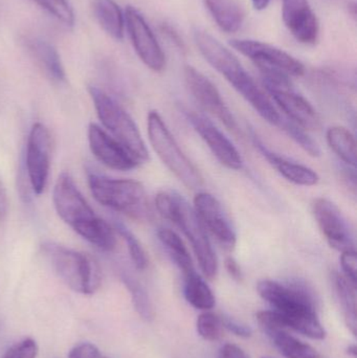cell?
<instances>
[{
  "label": "cell",
  "instance_id": "29",
  "mask_svg": "<svg viewBox=\"0 0 357 358\" xmlns=\"http://www.w3.org/2000/svg\"><path fill=\"white\" fill-rule=\"evenodd\" d=\"M279 127L282 128L283 131L298 145L301 147L306 153L312 157H319L321 155V149L318 143L306 132L304 128L291 122V120H281Z\"/></svg>",
  "mask_w": 357,
  "mask_h": 358
},
{
  "label": "cell",
  "instance_id": "39",
  "mask_svg": "<svg viewBox=\"0 0 357 358\" xmlns=\"http://www.w3.org/2000/svg\"><path fill=\"white\" fill-rule=\"evenodd\" d=\"M224 266H226L228 275H230L231 278H233L235 281H241V280H242V271H241L238 262H237L233 257L226 258Z\"/></svg>",
  "mask_w": 357,
  "mask_h": 358
},
{
  "label": "cell",
  "instance_id": "10",
  "mask_svg": "<svg viewBox=\"0 0 357 358\" xmlns=\"http://www.w3.org/2000/svg\"><path fill=\"white\" fill-rule=\"evenodd\" d=\"M52 142L48 128L41 123H36L29 131L27 138L25 169L27 178L34 193H43L48 185L50 168Z\"/></svg>",
  "mask_w": 357,
  "mask_h": 358
},
{
  "label": "cell",
  "instance_id": "21",
  "mask_svg": "<svg viewBox=\"0 0 357 358\" xmlns=\"http://www.w3.org/2000/svg\"><path fill=\"white\" fill-rule=\"evenodd\" d=\"M218 27L228 34L236 33L245 21V10L238 0H203Z\"/></svg>",
  "mask_w": 357,
  "mask_h": 358
},
{
  "label": "cell",
  "instance_id": "28",
  "mask_svg": "<svg viewBox=\"0 0 357 358\" xmlns=\"http://www.w3.org/2000/svg\"><path fill=\"white\" fill-rule=\"evenodd\" d=\"M121 278L131 296L132 303H133L136 313L145 321H151L154 317V313H153L152 304H151L146 289L143 287L142 284L136 278L132 277L128 273H122Z\"/></svg>",
  "mask_w": 357,
  "mask_h": 358
},
{
  "label": "cell",
  "instance_id": "38",
  "mask_svg": "<svg viewBox=\"0 0 357 358\" xmlns=\"http://www.w3.org/2000/svg\"><path fill=\"white\" fill-rule=\"evenodd\" d=\"M8 215V197L6 185L0 178V225L3 224Z\"/></svg>",
  "mask_w": 357,
  "mask_h": 358
},
{
  "label": "cell",
  "instance_id": "11",
  "mask_svg": "<svg viewBox=\"0 0 357 358\" xmlns=\"http://www.w3.org/2000/svg\"><path fill=\"white\" fill-rule=\"evenodd\" d=\"M184 77L189 92L199 106L219 120L228 129L236 131L238 128L236 119L226 106L219 90L214 85L213 82L191 65L184 67Z\"/></svg>",
  "mask_w": 357,
  "mask_h": 358
},
{
  "label": "cell",
  "instance_id": "16",
  "mask_svg": "<svg viewBox=\"0 0 357 358\" xmlns=\"http://www.w3.org/2000/svg\"><path fill=\"white\" fill-rule=\"evenodd\" d=\"M184 115L222 166L235 171L242 168V157L236 147L211 121L195 111H184Z\"/></svg>",
  "mask_w": 357,
  "mask_h": 358
},
{
  "label": "cell",
  "instance_id": "35",
  "mask_svg": "<svg viewBox=\"0 0 357 358\" xmlns=\"http://www.w3.org/2000/svg\"><path fill=\"white\" fill-rule=\"evenodd\" d=\"M68 358H109L103 355L98 347L90 343H83L71 349Z\"/></svg>",
  "mask_w": 357,
  "mask_h": 358
},
{
  "label": "cell",
  "instance_id": "12",
  "mask_svg": "<svg viewBox=\"0 0 357 358\" xmlns=\"http://www.w3.org/2000/svg\"><path fill=\"white\" fill-rule=\"evenodd\" d=\"M125 21L128 33L138 58L151 71L161 73L166 66V56L154 33L140 10L127 6Z\"/></svg>",
  "mask_w": 357,
  "mask_h": 358
},
{
  "label": "cell",
  "instance_id": "37",
  "mask_svg": "<svg viewBox=\"0 0 357 358\" xmlns=\"http://www.w3.org/2000/svg\"><path fill=\"white\" fill-rule=\"evenodd\" d=\"M218 358H251L236 345L226 344L220 349Z\"/></svg>",
  "mask_w": 357,
  "mask_h": 358
},
{
  "label": "cell",
  "instance_id": "32",
  "mask_svg": "<svg viewBox=\"0 0 357 358\" xmlns=\"http://www.w3.org/2000/svg\"><path fill=\"white\" fill-rule=\"evenodd\" d=\"M34 1L66 27H71L75 24V13L67 0H34Z\"/></svg>",
  "mask_w": 357,
  "mask_h": 358
},
{
  "label": "cell",
  "instance_id": "41",
  "mask_svg": "<svg viewBox=\"0 0 357 358\" xmlns=\"http://www.w3.org/2000/svg\"><path fill=\"white\" fill-rule=\"evenodd\" d=\"M348 355H351L352 357L356 358L357 355L356 346V345H351L349 348L347 349Z\"/></svg>",
  "mask_w": 357,
  "mask_h": 358
},
{
  "label": "cell",
  "instance_id": "1",
  "mask_svg": "<svg viewBox=\"0 0 357 358\" xmlns=\"http://www.w3.org/2000/svg\"><path fill=\"white\" fill-rule=\"evenodd\" d=\"M194 39L203 58L249 103L260 117L272 125L279 126L282 117L276 106L245 71L237 57L207 31L196 29Z\"/></svg>",
  "mask_w": 357,
  "mask_h": 358
},
{
  "label": "cell",
  "instance_id": "30",
  "mask_svg": "<svg viewBox=\"0 0 357 358\" xmlns=\"http://www.w3.org/2000/svg\"><path fill=\"white\" fill-rule=\"evenodd\" d=\"M113 229H115V233L119 234L127 244L130 258H131L132 263H133L136 268L138 271H145L148 266V258H147L146 252H145L138 238L133 235L132 231H129V229H127L123 223L119 222V221H115Z\"/></svg>",
  "mask_w": 357,
  "mask_h": 358
},
{
  "label": "cell",
  "instance_id": "19",
  "mask_svg": "<svg viewBox=\"0 0 357 358\" xmlns=\"http://www.w3.org/2000/svg\"><path fill=\"white\" fill-rule=\"evenodd\" d=\"M254 143H255L258 150L268 159V163L287 180L295 183V185H303V187H312V185H318L320 178L314 170L276 155L256 136H254Z\"/></svg>",
  "mask_w": 357,
  "mask_h": 358
},
{
  "label": "cell",
  "instance_id": "7",
  "mask_svg": "<svg viewBox=\"0 0 357 358\" xmlns=\"http://www.w3.org/2000/svg\"><path fill=\"white\" fill-rule=\"evenodd\" d=\"M99 119L104 127L140 163L148 161L149 153L142 134L129 113L111 96L94 85L88 86Z\"/></svg>",
  "mask_w": 357,
  "mask_h": 358
},
{
  "label": "cell",
  "instance_id": "17",
  "mask_svg": "<svg viewBox=\"0 0 357 358\" xmlns=\"http://www.w3.org/2000/svg\"><path fill=\"white\" fill-rule=\"evenodd\" d=\"M88 144L99 162L117 171L136 169L140 162L104 129L92 123L88 127Z\"/></svg>",
  "mask_w": 357,
  "mask_h": 358
},
{
  "label": "cell",
  "instance_id": "2",
  "mask_svg": "<svg viewBox=\"0 0 357 358\" xmlns=\"http://www.w3.org/2000/svg\"><path fill=\"white\" fill-rule=\"evenodd\" d=\"M54 208L61 219L78 235L103 252H113L117 239L115 229L94 214L68 173L57 179L52 195Z\"/></svg>",
  "mask_w": 357,
  "mask_h": 358
},
{
  "label": "cell",
  "instance_id": "14",
  "mask_svg": "<svg viewBox=\"0 0 357 358\" xmlns=\"http://www.w3.org/2000/svg\"><path fill=\"white\" fill-rule=\"evenodd\" d=\"M264 87L281 110L297 125L305 130H318L321 120L316 109L291 87V81L263 82Z\"/></svg>",
  "mask_w": 357,
  "mask_h": 358
},
{
  "label": "cell",
  "instance_id": "40",
  "mask_svg": "<svg viewBox=\"0 0 357 358\" xmlns=\"http://www.w3.org/2000/svg\"><path fill=\"white\" fill-rule=\"evenodd\" d=\"M253 2L254 8L257 10H263L268 8L270 4V0H252Z\"/></svg>",
  "mask_w": 357,
  "mask_h": 358
},
{
  "label": "cell",
  "instance_id": "27",
  "mask_svg": "<svg viewBox=\"0 0 357 358\" xmlns=\"http://www.w3.org/2000/svg\"><path fill=\"white\" fill-rule=\"evenodd\" d=\"M327 143L340 159L351 167H356V142L354 134L343 126L329 128Z\"/></svg>",
  "mask_w": 357,
  "mask_h": 358
},
{
  "label": "cell",
  "instance_id": "36",
  "mask_svg": "<svg viewBox=\"0 0 357 358\" xmlns=\"http://www.w3.org/2000/svg\"><path fill=\"white\" fill-rule=\"evenodd\" d=\"M221 320L222 324H224V328H226L228 331L232 332L235 336L247 338L253 334V331H252L249 326L237 321V320L233 319V317H224Z\"/></svg>",
  "mask_w": 357,
  "mask_h": 358
},
{
  "label": "cell",
  "instance_id": "13",
  "mask_svg": "<svg viewBox=\"0 0 357 358\" xmlns=\"http://www.w3.org/2000/svg\"><path fill=\"white\" fill-rule=\"evenodd\" d=\"M193 208L205 231H209L224 250H234L237 243L236 231L220 202L211 194L201 192L194 197Z\"/></svg>",
  "mask_w": 357,
  "mask_h": 358
},
{
  "label": "cell",
  "instance_id": "20",
  "mask_svg": "<svg viewBox=\"0 0 357 358\" xmlns=\"http://www.w3.org/2000/svg\"><path fill=\"white\" fill-rule=\"evenodd\" d=\"M27 48L38 66L50 80L56 83L65 82L66 76L60 55L52 43L42 38H29L27 40Z\"/></svg>",
  "mask_w": 357,
  "mask_h": 358
},
{
  "label": "cell",
  "instance_id": "9",
  "mask_svg": "<svg viewBox=\"0 0 357 358\" xmlns=\"http://www.w3.org/2000/svg\"><path fill=\"white\" fill-rule=\"evenodd\" d=\"M231 46L243 56L251 59L261 75H280L285 77H302L305 66L295 57L276 46L257 40H231Z\"/></svg>",
  "mask_w": 357,
  "mask_h": 358
},
{
  "label": "cell",
  "instance_id": "15",
  "mask_svg": "<svg viewBox=\"0 0 357 358\" xmlns=\"http://www.w3.org/2000/svg\"><path fill=\"white\" fill-rule=\"evenodd\" d=\"M312 213L329 245L339 252L356 250L349 225L337 204L326 198H316Z\"/></svg>",
  "mask_w": 357,
  "mask_h": 358
},
{
  "label": "cell",
  "instance_id": "3",
  "mask_svg": "<svg viewBox=\"0 0 357 358\" xmlns=\"http://www.w3.org/2000/svg\"><path fill=\"white\" fill-rule=\"evenodd\" d=\"M258 294L274 308L287 329H293L314 340H323L326 331L319 320L314 294L299 283L283 284L262 280Z\"/></svg>",
  "mask_w": 357,
  "mask_h": 358
},
{
  "label": "cell",
  "instance_id": "8",
  "mask_svg": "<svg viewBox=\"0 0 357 358\" xmlns=\"http://www.w3.org/2000/svg\"><path fill=\"white\" fill-rule=\"evenodd\" d=\"M147 128L151 146L163 165L189 189L201 187L203 185L201 172L180 149L167 124L157 111L149 113Z\"/></svg>",
  "mask_w": 357,
  "mask_h": 358
},
{
  "label": "cell",
  "instance_id": "5",
  "mask_svg": "<svg viewBox=\"0 0 357 358\" xmlns=\"http://www.w3.org/2000/svg\"><path fill=\"white\" fill-rule=\"evenodd\" d=\"M41 252L57 275L73 292L92 294L100 287V267L87 254L52 241L41 244Z\"/></svg>",
  "mask_w": 357,
  "mask_h": 358
},
{
  "label": "cell",
  "instance_id": "22",
  "mask_svg": "<svg viewBox=\"0 0 357 358\" xmlns=\"http://www.w3.org/2000/svg\"><path fill=\"white\" fill-rule=\"evenodd\" d=\"M92 13L96 21L110 37L115 40L124 38L125 16L115 0H90Z\"/></svg>",
  "mask_w": 357,
  "mask_h": 358
},
{
  "label": "cell",
  "instance_id": "24",
  "mask_svg": "<svg viewBox=\"0 0 357 358\" xmlns=\"http://www.w3.org/2000/svg\"><path fill=\"white\" fill-rule=\"evenodd\" d=\"M333 286L335 294L341 304L346 324L354 336L356 334V285L349 281L344 275L333 273Z\"/></svg>",
  "mask_w": 357,
  "mask_h": 358
},
{
  "label": "cell",
  "instance_id": "23",
  "mask_svg": "<svg viewBox=\"0 0 357 358\" xmlns=\"http://www.w3.org/2000/svg\"><path fill=\"white\" fill-rule=\"evenodd\" d=\"M264 334L272 340L281 355L286 358H321L314 347L298 340L289 334L285 328H275Z\"/></svg>",
  "mask_w": 357,
  "mask_h": 358
},
{
  "label": "cell",
  "instance_id": "25",
  "mask_svg": "<svg viewBox=\"0 0 357 358\" xmlns=\"http://www.w3.org/2000/svg\"><path fill=\"white\" fill-rule=\"evenodd\" d=\"M159 241L163 244L168 256L173 261L174 264L180 268L182 275L195 271L192 257L182 238L169 229H161L157 233Z\"/></svg>",
  "mask_w": 357,
  "mask_h": 358
},
{
  "label": "cell",
  "instance_id": "31",
  "mask_svg": "<svg viewBox=\"0 0 357 358\" xmlns=\"http://www.w3.org/2000/svg\"><path fill=\"white\" fill-rule=\"evenodd\" d=\"M196 329L203 340L215 342L220 340L224 334V324L221 317L207 311L201 313L197 319Z\"/></svg>",
  "mask_w": 357,
  "mask_h": 358
},
{
  "label": "cell",
  "instance_id": "34",
  "mask_svg": "<svg viewBox=\"0 0 357 358\" xmlns=\"http://www.w3.org/2000/svg\"><path fill=\"white\" fill-rule=\"evenodd\" d=\"M341 265L343 269V275L349 280L351 283L356 285L357 273V256L356 250H345L342 252Z\"/></svg>",
  "mask_w": 357,
  "mask_h": 358
},
{
  "label": "cell",
  "instance_id": "18",
  "mask_svg": "<svg viewBox=\"0 0 357 358\" xmlns=\"http://www.w3.org/2000/svg\"><path fill=\"white\" fill-rule=\"evenodd\" d=\"M283 21L291 35L303 44L319 40L320 24L308 0H282Z\"/></svg>",
  "mask_w": 357,
  "mask_h": 358
},
{
  "label": "cell",
  "instance_id": "4",
  "mask_svg": "<svg viewBox=\"0 0 357 358\" xmlns=\"http://www.w3.org/2000/svg\"><path fill=\"white\" fill-rule=\"evenodd\" d=\"M155 206L163 218L174 223L186 236L203 275L209 280L215 279L218 273L217 257L193 206L182 196L172 192L157 194Z\"/></svg>",
  "mask_w": 357,
  "mask_h": 358
},
{
  "label": "cell",
  "instance_id": "33",
  "mask_svg": "<svg viewBox=\"0 0 357 358\" xmlns=\"http://www.w3.org/2000/svg\"><path fill=\"white\" fill-rule=\"evenodd\" d=\"M38 345L33 338H25L10 347L2 358H37Z\"/></svg>",
  "mask_w": 357,
  "mask_h": 358
},
{
  "label": "cell",
  "instance_id": "26",
  "mask_svg": "<svg viewBox=\"0 0 357 358\" xmlns=\"http://www.w3.org/2000/svg\"><path fill=\"white\" fill-rule=\"evenodd\" d=\"M184 294L189 304L199 310L207 311L215 306L213 292L196 271L184 275Z\"/></svg>",
  "mask_w": 357,
  "mask_h": 358
},
{
  "label": "cell",
  "instance_id": "6",
  "mask_svg": "<svg viewBox=\"0 0 357 358\" xmlns=\"http://www.w3.org/2000/svg\"><path fill=\"white\" fill-rule=\"evenodd\" d=\"M88 185L94 199L111 210L136 220L150 218L151 210L144 185L131 179H115L88 174Z\"/></svg>",
  "mask_w": 357,
  "mask_h": 358
}]
</instances>
